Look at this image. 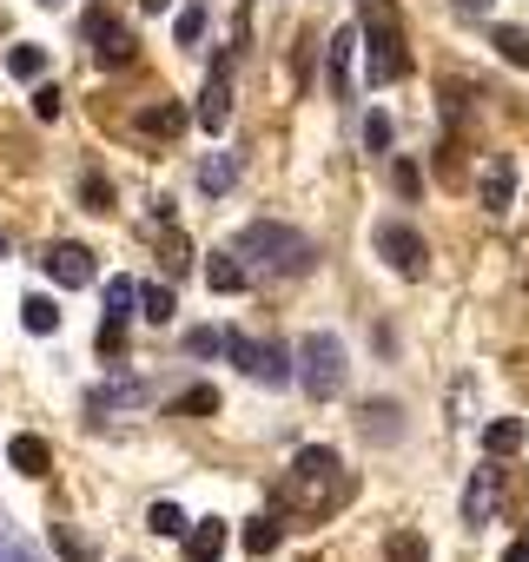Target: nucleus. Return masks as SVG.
I'll list each match as a JSON object with an SVG mask.
<instances>
[{"mask_svg":"<svg viewBox=\"0 0 529 562\" xmlns=\"http://www.w3.org/2000/svg\"><path fill=\"white\" fill-rule=\"evenodd\" d=\"M391 417H397L391 404H371V411H364V430H371V437H397V424H391Z\"/></svg>","mask_w":529,"mask_h":562,"instance_id":"nucleus-33","label":"nucleus"},{"mask_svg":"<svg viewBox=\"0 0 529 562\" xmlns=\"http://www.w3.org/2000/svg\"><path fill=\"white\" fill-rule=\"evenodd\" d=\"M172 411H179V417H212V411H218V391H212V384H192Z\"/></svg>","mask_w":529,"mask_h":562,"instance_id":"nucleus-28","label":"nucleus"},{"mask_svg":"<svg viewBox=\"0 0 529 562\" xmlns=\"http://www.w3.org/2000/svg\"><path fill=\"white\" fill-rule=\"evenodd\" d=\"M509 205H516V166L489 159L483 166V212H509Z\"/></svg>","mask_w":529,"mask_h":562,"instance_id":"nucleus-11","label":"nucleus"},{"mask_svg":"<svg viewBox=\"0 0 529 562\" xmlns=\"http://www.w3.org/2000/svg\"><path fill=\"white\" fill-rule=\"evenodd\" d=\"M391 186H397L404 199H417V186H424V172H417L410 159H397V166H391Z\"/></svg>","mask_w":529,"mask_h":562,"instance_id":"nucleus-32","label":"nucleus"},{"mask_svg":"<svg viewBox=\"0 0 529 562\" xmlns=\"http://www.w3.org/2000/svg\"><path fill=\"white\" fill-rule=\"evenodd\" d=\"M80 205H87V212H113V179L87 172V179H80Z\"/></svg>","mask_w":529,"mask_h":562,"instance_id":"nucleus-27","label":"nucleus"},{"mask_svg":"<svg viewBox=\"0 0 529 562\" xmlns=\"http://www.w3.org/2000/svg\"><path fill=\"white\" fill-rule=\"evenodd\" d=\"M0 258H8V232H0Z\"/></svg>","mask_w":529,"mask_h":562,"instance_id":"nucleus-40","label":"nucleus"},{"mask_svg":"<svg viewBox=\"0 0 529 562\" xmlns=\"http://www.w3.org/2000/svg\"><path fill=\"white\" fill-rule=\"evenodd\" d=\"M8 74L14 80H47V47H34V41L8 47Z\"/></svg>","mask_w":529,"mask_h":562,"instance_id":"nucleus-17","label":"nucleus"},{"mask_svg":"<svg viewBox=\"0 0 529 562\" xmlns=\"http://www.w3.org/2000/svg\"><path fill=\"white\" fill-rule=\"evenodd\" d=\"M364 60H371V87H391L410 74V47H404V21L391 0H364Z\"/></svg>","mask_w":529,"mask_h":562,"instance_id":"nucleus-1","label":"nucleus"},{"mask_svg":"<svg viewBox=\"0 0 529 562\" xmlns=\"http://www.w3.org/2000/svg\"><path fill=\"white\" fill-rule=\"evenodd\" d=\"M238 179V159L232 153H212V159H199V192H225Z\"/></svg>","mask_w":529,"mask_h":562,"instance_id":"nucleus-20","label":"nucleus"},{"mask_svg":"<svg viewBox=\"0 0 529 562\" xmlns=\"http://www.w3.org/2000/svg\"><path fill=\"white\" fill-rule=\"evenodd\" d=\"M489 8L496 0H450V14H463V21H489Z\"/></svg>","mask_w":529,"mask_h":562,"instance_id":"nucleus-37","label":"nucleus"},{"mask_svg":"<svg viewBox=\"0 0 529 562\" xmlns=\"http://www.w3.org/2000/svg\"><path fill=\"white\" fill-rule=\"evenodd\" d=\"M133 305H139V285H133V278H113V285H106V325H126Z\"/></svg>","mask_w":529,"mask_h":562,"instance_id":"nucleus-21","label":"nucleus"},{"mask_svg":"<svg viewBox=\"0 0 529 562\" xmlns=\"http://www.w3.org/2000/svg\"><path fill=\"white\" fill-rule=\"evenodd\" d=\"M489 509H496V470H476L463 490V522H489Z\"/></svg>","mask_w":529,"mask_h":562,"instance_id":"nucleus-14","label":"nucleus"},{"mask_svg":"<svg viewBox=\"0 0 529 562\" xmlns=\"http://www.w3.org/2000/svg\"><path fill=\"white\" fill-rule=\"evenodd\" d=\"M172 34H179V47H199V41H205V8H185V14L172 21Z\"/></svg>","mask_w":529,"mask_h":562,"instance_id":"nucleus-30","label":"nucleus"},{"mask_svg":"<svg viewBox=\"0 0 529 562\" xmlns=\"http://www.w3.org/2000/svg\"><path fill=\"white\" fill-rule=\"evenodd\" d=\"M238 258H251V265H272V271H312V238L305 232H292V225H272V218H258V225H245L238 232V245H232Z\"/></svg>","mask_w":529,"mask_h":562,"instance_id":"nucleus-2","label":"nucleus"},{"mask_svg":"<svg viewBox=\"0 0 529 562\" xmlns=\"http://www.w3.org/2000/svg\"><path fill=\"white\" fill-rule=\"evenodd\" d=\"M192 120H199L205 133H225V120H232V67H225V60L212 67V80H205V93H199Z\"/></svg>","mask_w":529,"mask_h":562,"instance_id":"nucleus-8","label":"nucleus"},{"mask_svg":"<svg viewBox=\"0 0 529 562\" xmlns=\"http://www.w3.org/2000/svg\"><path fill=\"white\" fill-rule=\"evenodd\" d=\"M139 8H146V14H166V8H172V0H139Z\"/></svg>","mask_w":529,"mask_h":562,"instance_id":"nucleus-39","label":"nucleus"},{"mask_svg":"<svg viewBox=\"0 0 529 562\" xmlns=\"http://www.w3.org/2000/svg\"><path fill=\"white\" fill-rule=\"evenodd\" d=\"M146 397V384H106V391H93V411H113V404H139Z\"/></svg>","mask_w":529,"mask_h":562,"instance_id":"nucleus-31","label":"nucleus"},{"mask_svg":"<svg viewBox=\"0 0 529 562\" xmlns=\"http://www.w3.org/2000/svg\"><path fill=\"white\" fill-rule=\"evenodd\" d=\"M8 463H14L21 476H47V470H54V450H47V437H34V430H27V437H14V443H8Z\"/></svg>","mask_w":529,"mask_h":562,"instance_id":"nucleus-12","label":"nucleus"},{"mask_svg":"<svg viewBox=\"0 0 529 562\" xmlns=\"http://www.w3.org/2000/svg\"><path fill=\"white\" fill-rule=\"evenodd\" d=\"M299 384H305L318 404L345 391V345H338L331 331H312V338L299 345Z\"/></svg>","mask_w":529,"mask_h":562,"instance_id":"nucleus-3","label":"nucleus"},{"mask_svg":"<svg viewBox=\"0 0 529 562\" xmlns=\"http://www.w3.org/2000/svg\"><path fill=\"white\" fill-rule=\"evenodd\" d=\"M225 555V522L212 516V522H199V529H185V562H218Z\"/></svg>","mask_w":529,"mask_h":562,"instance_id":"nucleus-15","label":"nucleus"},{"mask_svg":"<svg viewBox=\"0 0 529 562\" xmlns=\"http://www.w3.org/2000/svg\"><path fill=\"white\" fill-rule=\"evenodd\" d=\"M364 146H371V153H384V146H391V120H384V113H371V120H364Z\"/></svg>","mask_w":529,"mask_h":562,"instance_id":"nucleus-34","label":"nucleus"},{"mask_svg":"<svg viewBox=\"0 0 529 562\" xmlns=\"http://www.w3.org/2000/svg\"><path fill=\"white\" fill-rule=\"evenodd\" d=\"M338 450H325V443H312V450H299V463H292V483H285V496L292 503H312V490H325V483H338Z\"/></svg>","mask_w":529,"mask_h":562,"instance_id":"nucleus-5","label":"nucleus"},{"mask_svg":"<svg viewBox=\"0 0 529 562\" xmlns=\"http://www.w3.org/2000/svg\"><path fill=\"white\" fill-rule=\"evenodd\" d=\"M54 549H60L67 562H93V555H100V549H93L87 536H74V529H60V522H54Z\"/></svg>","mask_w":529,"mask_h":562,"instance_id":"nucleus-29","label":"nucleus"},{"mask_svg":"<svg viewBox=\"0 0 529 562\" xmlns=\"http://www.w3.org/2000/svg\"><path fill=\"white\" fill-rule=\"evenodd\" d=\"M384 562H430V542L417 529H391L384 536Z\"/></svg>","mask_w":529,"mask_h":562,"instance_id":"nucleus-19","label":"nucleus"},{"mask_svg":"<svg viewBox=\"0 0 529 562\" xmlns=\"http://www.w3.org/2000/svg\"><path fill=\"white\" fill-rule=\"evenodd\" d=\"M47 8H54V0H47Z\"/></svg>","mask_w":529,"mask_h":562,"instance_id":"nucleus-41","label":"nucleus"},{"mask_svg":"<svg viewBox=\"0 0 529 562\" xmlns=\"http://www.w3.org/2000/svg\"><path fill=\"white\" fill-rule=\"evenodd\" d=\"M21 325H27L34 338H47V331H60V312H54V299H27V305H21Z\"/></svg>","mask_w":529,"mask_h":562,"instance_id":"nucleus-25","label":"nucleus"},{"mask_svg":"<svg viewBox=\"0 0 529 562\" xmlns=\"http://www.w3.org/2000/svg\"><path fill=\"white\" fill-rule=\"evenodd\" d=\"M172 312H179L172 285H139V318L146 325H172Z\"/></svg>","mask_w":529,"mask_h":562,"instance_id":"nucleus-18","label":"nucleus"},{"mask_svg":"<svg viewBox=\"0 0 529 562\" xmlns=\"http://www.w3.org/2000/svg\"><path fill=\"white\" fill-rule=\"evenodd\" d=\"M87 41H93V60H100V67H126V60L139 54V41H133L126 27H113L106 14H93V21H87Z\"/></svg>","mask_w":529,"mask_h":562,"instance_id":"nucleus-9","label":"nucleus"},{"mask_svg":"<svg viewBox=\"0 0 529 562\" xmlns=\"http://www.w3.org/2000/svg\"><path fill=\"white\" fill-rule=\"evenodd\" d=\"M522 443H529V430H522V417H496V424L483 430V450H489V457H516Z\"/></svg>","mask_w":529,"mask_h":562,"instance_id":"nucleus-16","label":"nucleus"},{"mask_svg":"<svg viewBox=\"0 0 529 562\" xmlns=\"http://www.w3.org/2000/svg\"><path fill=\"white\" fill-rule=\"evenodd\" d=\"M503 562H529V542H509V549H503Z\"/></svg>","mask_w":529,"mask_h":562,"instance_id":"nucleus-38","label":"nucleus"},{"mask_svg":"<svg viewBox=\"0 0 529 562\" xmlns=\"http://www.w3.org/2000/svg\"><path fill=\"white\" fill-rule=\"evenodd\" d=\"M185 351H192V358H212V351H225V331H192Z\"/></svg>","mask_w":529,"mask_h":562,"instance_id":"nucleus-35","label":"nucleus"},{"mask_svg":"<svg viewBox=\"0 0 529 562\" xmlns=\"http://www.w3.org/2000/svg\"><path fill=\"white\" fill-rule=\"evenodd\" d=\"M179 126H185V113H179L172 100H159V106H139V133H159V139H166V133H179Z\"/></svg>","mask_w":529,"mask_h":562,"instance_id":"nucleus-22","label":"nucleus"},{"mask_svg":"<svg viewBox=\"0 0 529 562\" xmlns=\"http://www.w3.org/2000/svg\"><path fill=\"white\" fill-rule=\"evenodd\" d=\"M279 536H285V529H279V516L245 522V549H251V555H272V549H279Z\"/></svg>","mask_w":529,"mask_h":562,"instance_id":"nucleus-24","label":"nucleus"},{"mask_svg":"<svg viewBox=\"0 0 529 562\" xmlns=\"http://www.w3.org/2000/svg\"><path fill=\"white\" fill-rule=\"evenodd\" d=\"M378 258H391V271H397V278H424L430 245H424V232H410V225L384 218V225H378Z\"/></svg>","mask_w":529,"mask_h":562,"instance_id":"nucleus-4","label":"nucleus"},{"mask_svg":"<svg viewBox=\"0 0 529 562\" xmlns=\"http://www.w3.org/2000/svg\"><path fill=\"white\" fill-rule=\"evenodd\" d=\"M47 278L54 285H67V292H80V285H93V251L87 245H74V238H60V245H47Z\"/></svg>","mask_w":529,"mask_h":562,"instance_id":"nucleus-7","label":"nucleus"},{"mask_svg":"<svg viewBox=\"0 0 529 562\" xmlns=\"http://www.w3.org/2000/svg\"><path fill=\"white\" fill-rule=\"evenodd\" d=\"M34 113L41 120H60V87H34Z\"/></svg>","mask_w":529,"mask_h":562,"instance_id":"nucleus-36","label":"nucleus"},{"mask_svg":"<svg viewBox=\"0 0 529 562\" xmlns=\"http://www.w3.org/2000/svg\"><path fill=\"white\" fill-rule=\"evenodd\" d=\"M351 60H358V27H338L331 47H325V80L338 100H351Z\"/></svg>","mask_w":529,"mask_h":562,"instance_id":"nucleus-10","label":"nucleus"},{"mask_svg":"<svg viewBox=\"0 0 529 562\" xmlns=\"http://www.w3.org/2000/svg\"><path fill=\"white\" fill-rule=\"evenodd\" d=\"M146 529H153V536H185V509H179V503H153V509H146Z\"/></svg>","mask_w":529,"mask_h":562,"instance_id":"nucleus-26","label":"nucleus"},{"mask_svg":"<svg viewBox=\"0 0 529 562\" xmlns=\"http://www.w3.org/2000/svg\"><path fill=\"white\" fill-rule=\"evenodd\" d=\"M489 47H496L509 67H529V27H496V34H489Z\"/></svg>","mask_w":529,"mask_h":562,"instance_id":"nucleus-23","label":"nucleus"},{"mask_svg":"<svg viewBox=\"0 0 529 562\" xmlns=\"http://www.w3.org/2000/svg\"><path fill=\"white\" fill-rule=\"evenodd\" d=\"M225 351L258 378V384H285L292 378V364H285V351L279 345H251V338H238V331H225Z\"/></svg>","mask_w":529,"mask_h":562,"instance_id":"nucleus-6","label":"nucleus"},{"mask_svg":"<svg viewBox=\"0 0 529 562\" xmlns=\"http://www.w3.org/2000/svg\"><path fill=\"white\" fill-rule=\"evenodd\" d=\"M205 285L232 299V292H245V285H251V271L238 265V251H212V265H205Z\"/></svg>","mask_w":529,"mask_h":562,"instance_id":"nucleus-13","label":"nucleus"}]
</instances>
